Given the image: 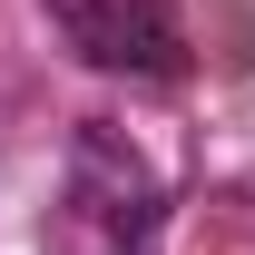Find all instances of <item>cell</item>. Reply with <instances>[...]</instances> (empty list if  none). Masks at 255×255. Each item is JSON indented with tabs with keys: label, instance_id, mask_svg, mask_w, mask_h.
Instances as JSON below:
<instances>
[{
	"label": "cell",
	"instance_id": "1",
	"mask_svg": "<svg viewBox=\"0 0 255 255\" xmlns=\"http://www.w3.org/2000/svg\"><path fill=\"white\" fill-rule=\"evenodd\" d=\"M49 30L108 79H187V0H39Z\"/></svg>",
	"mask_w": 255,
	"mask_h": 255
},
{
	"label": "cell",
	"instance_id": "3",
	"mask_svg": "<svg viewBox=\"0 0 255 255\" xmlns=\"http://www.w3.org/2000/svg\"><path fill=\"white\" fill-rule=\"evenodd\" d=\"M118 255H157V236H137V246H118Z\"/></svg>",
	"mask_w": 255,
	"mask_h": 255
},
{
	"label": "cell",
	"instance_id": "2",
	"mask_svg": "<svg viewBox=\"0 0 255 255\" xmlns=\"http://www.w3.org/2000/svg\"><path fill=\"white\" fill-rule=\"evenodd\" d=\"M69 206H79L89 226H108L118 246H137V236H157L167 187H157V167L137 157L108 118H89L79 137H69Z\"/></svg>",
	"mask_w": 255,
	"mask_h": 255
}]
</instances>
